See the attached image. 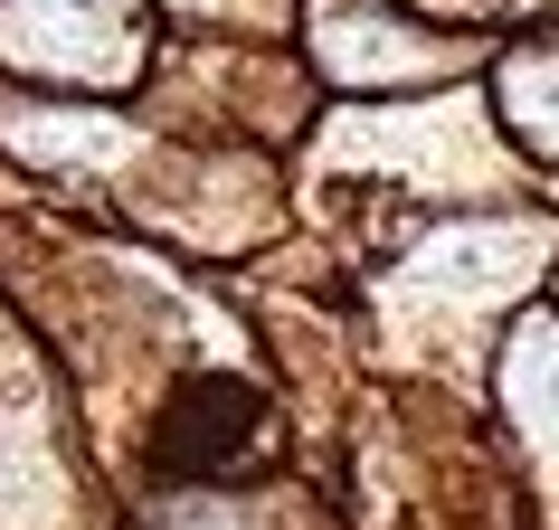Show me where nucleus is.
Masks as SVG:
<instances>
[{"instance_id": "f257e3e1", "label": "nucleus", "mask_w": 559, "mask_h": 530, "mask_svg": "<svg viewBox=\"0 0 559 530\" xmlns=\"http://www.w3.org/2000/svg\"><path fill=\"white\" fill-rule=\"evenodd\" d=\"M247 426H257V398L237 380H200V388H180V408H171V455L180 473H209V465H228V455H247Z\"/></svg>"}]
</instances>
